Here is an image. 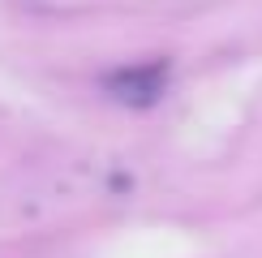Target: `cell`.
<instances>
[{
	"label": "cell",
	"instance_id": "6da1fadb",
	"mask_svg": "<svg viewBox=\"0 0 262 258\" xmlns=\"http://www.w3.org/2000/svg\"><path fill=\"white\" fill-rule=\"evenodd\" d=\"M107 86H112V95L125 99V103H150V99H159L163 69L159 64H150V69H125V73H116Z\"/></svg>",
	"mask_w": 262,
	"mask_h": 258
}]
</instances>
